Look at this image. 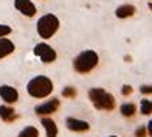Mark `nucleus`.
Segmentation results:
<instances>
[{
  "mask_svg": "<svg viewBox=\"0 0 152 137\" xmlns=\"http://www.w3.org/2000/svg\"><path fill=\"white\" fill-rule=\"evenodd\" d=\"M53 81L50 78L44 77V75H39V77H34L33 80H30V83L26 84V91L31 97L34 98H45L53 92Z\"/></svg>",
  "mask_w": 152,
  "mask_h": 137,
  "instance_id": "nucleus-1",
  "label": "nucleus"
},
{
  "mask_svg": "<svg viewBox=\"0 0 152 137\" xmlns=\"http://www.w3.org/2000/svg\"><path fill=\"white\" fill-rule=\"evenodd\" d=\"M98 63H99L98 53L93 50H86L73 59V67L78 73H88L98 66Z\"/></svg>",
  "mask_w": 152,
  "mask_h": 137,
  "instance_id": "nucleus-2",
  "label": "nucleus"
},
{
  "mask_svg": "<svg viewBox=\"0 0 152 137\" xmlns=\"http://www.w3.org/2000/svg\"><path fill=\"white\" fill-rule=\"evenodd\" d=\"M88 98L92 100L93 106L96 109H102V111H113L115 108V98L112 94L106 92L101 87H93L88 91Z\"/></svg>",
  "mask_w": 152,
  "mask_h": 137,
  "instance_id": "nucleus-3",
  "label": "nucleus"
},
{
  "mask_svg": "<svg viewBox=\"0 0 152 137\" xmlns=\"http://www.w3.org/2000/svg\"><path fill=\"white\" fill-rule=\"evenodd\" d=\"M59 28V19L54 14H45L37 20V34L42 39H50Z\"/></svg>",
  "mask_w": 152,
  "mask_h": 137,
  "instance_id": "nucleus-4",
  "label": "nucleus"
},
{
  "mask_svg": "<svg viewBox=\"0 0 152 137\" xmlns=\"http://www.w3.org/2000/svg\"><path fill=\"white\" fill-rule=\"evenodd\" d=\"M34 55L40 58V61L45 64H50V63H54L56 59V52H54L53 47H50L45 42H40L34 47Z\"/></svg>",
  "mask_w": 152,
  "mask_h": 137,
  "instance_id": "nucleus-5",
  "label": "nucleus"
},
{
  "mask_svg": "<svg viewBox=\"0 0 152 137\" xmlns=\"http://www.w3.org/2000/svg\"><path fill=\"white\" fill-rule=\"evenodd\" d=\"M14 6L20 14H23L26 17H33L37 13L36 5H34L31 0H14Z\"/></svg>",
  "mask_w": 152,
  "mask_h": 137,
  "instance_id": "nucleus-6",
  "label": "nucleus"
},
{
  "mask_svg": "<svg viewBox=\"0 0 152 137\" xmlns=\"http://www.w3.org/2000/svg\"><path fill=\"white\" fill-rule=\"evenodd\" d=\"M58 108H59V100L58 98H51V100H48L47 103H44V105L36 106L34 111H36L37 115H48V114L56 112Z\"/></svg>",
  "mask_w": 152,
  "mask_h": 137,
  "instance_id": "nucleus-7",
  "label": "nucleus"
},
{
  "mask_svg": "<svg viewBox=\"0 0 152 137\" xmlns=\"http://www.w3.org/2000/svg\"><path fill=\"white\" fill-rule=\"evenodd\" d=\"M0 97H2V100L5 103L11 105V103H16L19 100V92L12 86L3 84V86H0Z\"/></svg>",
  "mask_w": 152,
  "mask_h": 137,
  "instance_id": "nucleus-8",
  "label": "nucleus"
},
{
  "mask_svg": "<svg viewBox=\"0 0 152 137\" xmlns=\"http://www.w3.org/2000/svg\"><path fill=\"white\" fill-rule=\"evenodd\" d=\"M67 128L72 129V131H76V133H84L87 129H90V125H88V122L70 117V119H67Z\"/></svg>",
  "mask_w": 152,
  "mask_h": 137,
  "instance_id": "nucleus-9",
  "label": "nucleus"
},
{
  "mask_svg": "<svg viewBox=\"0 0 152 137\" xmlns=\"http://www.w3.org/2000/svg\"><path fill=\"white\" fill-rule=\"evenodd\" d=\"M14 50H16V45L12 44L10 39H6V38L0 39V59L6 58L8 55H11Z\"/></svg>",
  "mask_w": 152,
  "mask_h": 137,
  "instance_id": "nucleus-10",
  "label": "nucleus"
},
{
  "mask_svg": "<svg viewBox=\"0 0 152 137\" xmlns=\"http://www.w3.org/2000/svg\"><path fill=\"white\" fill-rule=\"evenodd\" d=\"M135 6L134 5H121L116 8L115 11V14L118 19H126V17H130V16H134L135 14Z\"/></svg>",
  "mask_w": 152,
  "mask_h": 137,
  "instance_id": "nucleus-11",
  "label": "nucleus"
},
{
  "mask_svg": "<svg viewBox=\"0 0 152 137\" xmlns=\"http://www.w3.org/2000/svg\"><path fill=\"white\" fill-rule=\"evenodd\" d=\"M16 111L11 106H0V119L5 122H14L16 120Z\"/></svg>",
  "mask_w": 152,
  "mask_h": 137,
  "instance_id": "nucleus-12",
  "label": "nucleus"
},
{
  "mask_svg": "<svg viewBox=\"0 0 152 137\" xmlns=\"http://www.w3.org/2000/svg\"><path fill=\"white\" fill-rule=\"evenodd\" d=\"M42 125L47 131V137H56L58 136V126L51 119H47V117L42 119Z\"/></svg>",
  "mask_w": 152,
  "mask_h": 137,
  "instance_id": "nucleus-13",
  "label": "nucleus"
},
{
  "mask_svg": "<svg viewBox=\"0 0 152 137\" xmlns=\"http://www.w3.org/2000/svg\"><path fill=\"white\" fill-rule=\"evenodd\" d=\"M17 137H39V131L34 126H26L19 133Z\"/></svg>",
  "mask_w": 152,
  "mask_h": 137,
  "instance_id": "nucleus-14",
  "label": "nucleus"
},
{
  "mask_svg": "<svg viewBox=\"0 0 152 137\" xmlns=\"http://www.w3.org/2000/svg\"><path fill=\"white\" fill-rule=\"evenodd\" d=\"M135 111H137V106L132 105V103H126V105L121 106V114L124 117H132L135 114Z\"/></svg>",
  "mask_w": 152,
  "mask_h": 137,
  "instance_id": "nucleus-15",
  "label": "nucleus"
},
{
  "mask_svg": "<svg viewBox=\"0 0 152 137\" xmlns=\"http://www.w3.org/2000/svg\"><path fill=\"white\" fill-rule=\"evenodd\" d=\"M141 114L143 115L152 114V101H149V100H143L141 101Z\"/></svg>",
  "mask_w": 152,
  "mask_h": 137,
  "instance_id": "nucleus-16",
  "label": "nucleus"
},
{
  "mask_svg": "<svg viewBox=\"0 0 152 137\" xmlns=\"http://www.w3.org/2000/svg\"><path fill=\"white\" fill-rule=\"evenodd\" d=\"M76 94H78V92H76V89L72 87V86H67V87H64V91H62V95L67 97V98H75Z\"/></svg>",
  "mask_w": 152,
  "mask_h": 137,
  "instance_id": "nucleus-17",
  "label": "nucleus"
},
{
  "mask_svg": "<svg viewBox=\"0 0 152 137\" xmlns=\"http://www.w3.org/2000/svg\"><path fill=\"white\" fill-rule=\"evenodd\" d=\"M11 27L8 25H3V24H0V39L5 38V36H8V34H11Z\"/></svg>",
  "mask_w": 152,
  "mask_h": 137,
  "instance_id": "nucleus-18",
  "label": "nucleus"
},
{
  "mask_svg": "<svg viewBox=\"0 0 152 137\" xmlns=\"http://www.w3.org/2000/svg\"><path fill=\"white\" fill-rule=\"evenodd\" d=\"M135 136H137V137H146V128H144V126H140V128H138L137 131H135Z\"/></svg>",
  "mask_w": 152,
  "mask_h": 137,
  "instance_id": "nucleus-19",
  "label": "nucleus"
},
{
  "mask_svg": "<svg viewBox=\"0 0 152 137\" xmlns=\"http://www.w3.org/2000/svg\"><path fill=\"white\" fill-rule=\"evenodd\" d=\"M121 94L123 95H130V94H132V87H130L129 84H124L123 89H121Z\"/></svg>",
  "mask_w": 152,
  "mask_h": 137,
  "instance_id": "nucleus-20",
  "label": "nucleus"
},
{
  "mask_svg": "<svg viewBox=\"0 0 152 137\" xmlns=\"http://www.w3.org/2000/svg\"><path fill=\"white\" fill-rule=\"evenodd\" d=\"M140 92L141 94H152V86H141Z\"/></svg>",
  "mask_w": 152,
  "mask_h": 137,
  "instance_id": "nucleus-21",
  "label": "nucleus"
},
{
  "mask_svg": "<svg viewBox=\"0 0 152 137\" xmlns=\"http://www.w3.org/2000/svg\"><path fill=\"white\" fill-rule=\"evenodd\" d=\"M148 131H149V134L152 136V120H151V122L148 123Z\"/></svg>",
  "mask_w": 152,
  "mask_h": 137,
  "instance_id": "nucleus-22",
  "label": "nucleus"
},
{
  "mask_svg": "<svg viewBox=\"0 0 152 137\" xmlns=\"http://www.w3.org/2000/svg\"><path fill=\"white\" fill-rule=\"evenodd\" d=\"M149 10L152 11V3H149Z\"/></svg>",
  "mask_w": 152,
  "mask_h": 137,
  "instance_id": "nucleus-23",
  "label": "nucleus"
},
{
  "mask_svg": "<svg viewBox=\"0 0 152 137\" xmlns=\"http://www.w3.org/2000/svg\"><path fill=\"white\" fill-rule=\"evenodd\" d=\"M109 137H116V136H109Z\"/></svg>",
  "mask_w": 152,
  "mask_h": 137,
  "instance_id": "nucleus-24",
  "label": "nucleus"
}]
</instances>
